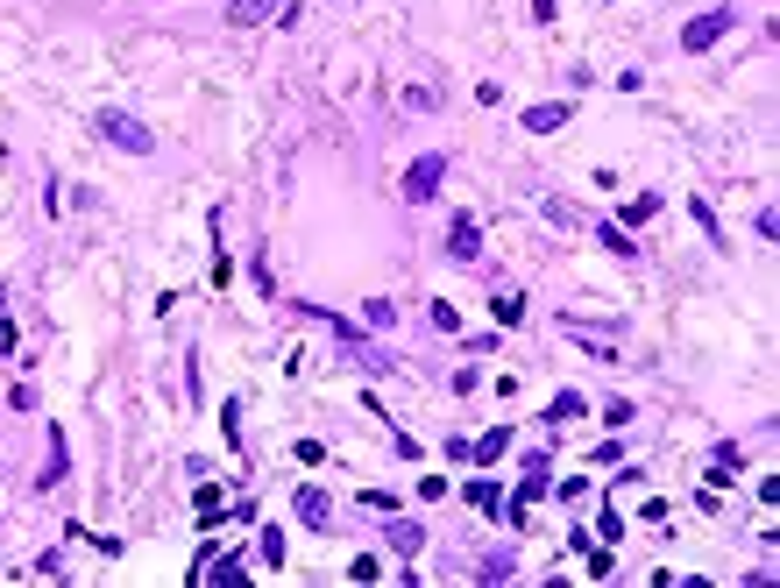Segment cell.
Segmentation results:
<instances>
[{
	"label": "cell",
	"mask_w": 780,
	"mask_h": 588,
	"mask_svg": "<svg viewBox=\"0 0 780 588\" xmlns=\"http://www.w3.org/2000/svg\"><path fill=\"white\" fill-rule=\"evenodd\" d=\"M362 326L369 333H390V326H398V298H369L362 305Z\"/></svg>",
	"instance_id": "12"
},
{
	"label": "cell",
	"mask_w": 780,
	"mask_h": 588,
	"mask_svg": "<svg viewBox=\"0 0 780 588\" xmlns=\"http://www.w3.org/2000/svg\"><path fill=\"white\" fill-rule=\"evenodd\" d=\"M348 581H383V560H369V553H362V560L348 567Z\"/></svg>",
	"instance_id": "30"
},
{
	"label": "cell",
	"mask_w": 780,
	"mask_h": 588,
	"mask_svg": "<svg viewBox=\"0 0 780 588\" xmlns=\"http://www.w3.org/2000/svg\"><path fill=\"white\" fill-rule=\"evenodd\" d=\"M461 496H468V503H476V511H483V518H497V496H504V489H497V482H468Z\"/></svg>",
	"instance_id": "21"
},
{
	"label": "cell",
	"mask_w": 780,
	"mask_h": 588,
	"mask_svg": "<svg viewBox=\"0 0 780 588\" xmlns=\"http://www.w3.org/2000/svg\"><path fill=\"white\" fill-rule=\"evenodd\" d=\"M589 574H596V581H610V574H617V560H610V546H596V553H589Z\"/></svg>",
	"instance_id": "29"
},
{
	"label": "cell",
	"mask_w": 780,
	"mask_h": 588,
	"mask_svg": "<svg viewBox=\"0 0 780 588\" xmlns=\"http://www.w3.org/2000/svg\"><path fill=\"white\" fill-rule=\"evenodd\" d=\"M100 142H114L121 156H156V128L135 121L128 107H107V114H100Z\"/></svg>",
	"instance_id": "2"
},
{
	"label": "cell",
	"mask_w": 780,
	"mask_h": 588,
	"mask_svg": "<svg viewBox=\"0 0 780 588\" xmlns=\"http://www.w3.org/2000/svg\"><path fill=\"white\" fill-rule=\"evenodd\" d=\"M589 227H596V241L610 248V256H624V263H632V256H639V241H632V234H624V227H603V220H589Z\"/></svg>",
	"instance_id": "13"
},
{
	"label": "cell",
	"mask_w": 780,
	"mask_h": 588,
	"mask_svg": "<svg viewBox=\"0 0 780 588\" xmlns=\"http://www.w3.org/2000/svg\"><path fill=\"white\" fill-rule=\"evenodd\" d=\"M490 312H497V326H518L525 319V298L518 291H490Z\"/></svg>",
	"instance_id": "16"
},
{
	"label": "cell",
	"mask_w": 780,
	"mask_h": 588,
	"mask_svg": "<svg viewBox=\"0 0 780 588\" xmlns=\"http://www.w3.org/2000/svg\"><path fill=\"white\" fill-rule=\"evenodd\" d=\"M688 220H695V227H702V234H710V241H717V248H731V234H724V227H717V213H710V199H688Z\"/></svg>",
	"instance_id": "15"
},
{
	"label": "cell",
	"mask_w": 780,
	"mask_h": 588,
	"mask_svg": "<svg viewBox=\"0 0 780 588\" xmlns=\"http://www.w3.org/2000/svg\"><path fill=\"white\" fill-rule=\"evenodd\" d=\"M539 213L554 220V227H589V213H582V206H568V199H554V192L539 199Z\"/></svg>",
	"instance_id": "11"
},
{
	"label": "cell",
	"mask_w": 780,
	"mask_h": 588,
	"mask_svg": "<svg viewBox=\"0 0 780 588\" xmlns=\"http://www.w3.org/2000/svg\"><path fill=\"white\" fill-rule=\"evenodd\" d=\"M0 312H8V291H0Z\"/></svg>",
	"instance_id": "33"
},
{
	"label": "cell",
	"mask_w": 780,
	"mask_h": 588,
	"mask_svg": "<svg viewBox=\"0 0 780 588\" xmlns=\"http://www.w3.org/2000/svg\"><path fill=\"white\" fill-rule=\"evenodd\" d=\"M291 0H227V29H263V22H284Z\"/></svg>",
	"instance_id": "7"
},
{
	"label": "cell",
	"mask_w": 780,
	"mask_h": 588,
	"mask_svg": "<svg viewBox=\"0 0 780 588\" xmlns=\"http://www.w3.org/2000/svg\"><path fill=\"white\" fill-rule=\"evenodd\" d=\"M220 518H227V511H220V489H213V482H206V475H199V525H206V532H213V525H220Z\"/></svg>",
	"instance_id": "18"
},
{
	"label": "cell",
	"mask_w": 780,
	"mask_h": 588,
	"mask_svg": "<svg viewBox=\"0 0 780 588\" xmlns=\"http://www.w3.org/2000/svg\"><path fill=\"white\" fill-rule=\"evenodd\" d=\"M596 539L617 546V539H624V511H603V518H596Z\"/></svg>",
	"instance_id": "27"
},
{
	"label": "cell",
	"mask_w": 780,
	"mask_h": 588,
	"mask_svg": "<svg viewBox=\"0 0 780 588\" xmlns=\"http://www.w3.org/2000/svg\"><path fill=\"white\" fill-rule=\"evenodd\" d=\"M511 574H518V560H511V553H490V560L476 567V581H511Z\"/></svg>",
	"instance_id": "25"
},
{
	"label": "cell",
	"mask_w": 780,
	"mask_h": 588,
	"mask_svg": "<svg viewBox=\"0 0 780 588\" xmlns=\"http://www.w3.org/2000/svg\"><path fill=\"white\" fill-rule=\"evenodd\" d=\"M632 411H639L632 397H610V404H603V426H632Z\"/></svg>",
	"instance_id": "26"
},
{
	"label": "cell",
	"mask_w": 780,
	"mask_h": 588,
	"mask_svg": "<svg viewBox=\"0 0 780 588\" xmlns=\"http://www.w3.org/2000/svg\"><path fill=\"white\" fill-rule=\"evenodd\" d=\"M433 326H440V333H461V312H454V305L440 298V305H433Z\"/></svg>",
	"instance_id": "28"
},
{
	"label": "cell",
	"mask_w": 780,
	"mask_h": 588,
	"mask_svg": "<svg viewBox=\"0 0 780 588\" xmlns=\"http://www.w3.org/2000/svg\"><path fill=\"white\" fill-rule=\"evenodd\" d=\"M291 461H298V468H327L334 454H327L320 440H291Z\"/></svg>",
	"instance_id": "23"
},
{
	"label": "cell",
	"mask_w": 780,
	"mask_h": 588,
	"mask_svg": "<svg viewBox=\"0 0 780 588\" xmlns=\"http://www.w3.org/2000/svg\"><path fill=\"white\" fill-rule=\"evenodd\" d=\"M554 15H561V0H532V22H539V29L554 22Z\"/></svg>",
	"instance_id": "31"
},
{
	"label": "cell",
	"mask_w": 780,
	"mask_h": 588,
	"mask_svg": "<svg viewBox=\"0 0 780 588\" xmlns=\"http://www.w3.org/2000/svg\"><path fill=\"white\" fill-rule=\"evenodd\" d=\"M305 312H312V319H320V326L334 333V348H341V362H355L362 376H390V369H398V355H390V348H376L369 333H362V326H348L341 312H327V305H305Z\"/></svg>",
	"instance_id": "1"
},
{
	"label": "cell",
	"mask_w": 780,
	"mask_h": 588,
	"mask_svg": "<svg viewBox=\"0 0 780 588\" xmlns=\"http://www.w3.org/2000/svg\"><path fill=\"white\" fill-rule=\"evenodd\" d=\"M0 355H15V326L8 319H0Z\"/></svg>",
	"instance_id": "32"
},
{
	"label": "cell",
	"mask_w": 780,
	"mask_h": 588,
	"mask_svg": "<svg viewBox=\"0 0 780 588\" xmlns=\"http://www.w3.org/2000/svg\"><path fill=\"white\" fill-rule=\"evenodd\" d=\"M511 454V426H490L483 440H468V468H497Z\"/></svg>",
	"instance_id": "10"
},
{
	"label": "cell",
	"mask_w": 780,
	"mask_h": 588,
	"mask_svg": "<svg viewBox=\"0 0 780 588\" xmlns=\"http://www.w3.org/2000/svg\"><path fill=\"white\" fill-rule=\"evenodd\" d=\"M220 426H227V454H242V397H227V411H220Z\"/></svg>",
	"instance_id": "22"
},
{
	"label": "cell",
	"mask_w": 780,
	"mask_h": 588,
	"mask_svg": "<svg viewBox=\"0 0 780 588\" xmlns=\"http://www.w3.org/2000/svg\"><path fill=\"white\" fill-rule=\"evenodd\" d=\"M447 256H454V263H483V220H476V213H454V227H447Z\"/></svg>",
	"instance_id": "5"
},
{
	"label": "cell",
	"mask_w": 780,
	"mask_h": 588,
	"mask_svg": "<svg viewBox=\"0 0 780 588\" xmlns=\"http://www.w3.org/2000/svg\"><path fill=\"white\" fill-rule=\"evenodd\" d=\"M291 511H298V525H312V532H327V525H334V496H327L320 482H305V489L291 496Z\"/></svg>",
	"instance_id": "6"
},
{
	"label": "cell",
	"mask_w": 780,
	"mask_h": 588,
	"mask_svg": "<svg viewBox=\"0 0 780 588\" xmlns=\"http://www.w3.org/2000/svg\"><path fill=\"white\" fill-rule=\"evenodd\" d=\"M731 29H738V0H724V8H710V15H695V22L681 29V50H688V57H702V50H717Z\"/></svg>",
	"instance_id": "3"
},
{
	"label": "cell",
	"mask_w": 780,
	"mask_h": 588,
	"mask_svg": "<svg viewBox=\"0 0 780 588\" xmlns=\"http://www.w3.org/2000/svg\"><path fill=\"white\" fill-rule=\"evenodd\" d=\"M398 107H405V114H433V107H440V93H433V86H405V93H398Z\"/></svg>",
	"instance_id": "19"
},
{
	"label": "cell",
	"mask_w": 780,
	"mask_h": 588,
	"mask_svg": "<svg viewBox=\"0 0 780 588\" xmlns=\"http://www.w3.org/2000/svg\"><path fill=\"white\" fill-rule=\"evenodd\" d=\"M71 475V454H64V440H50V461H43V489H57Z\"/></svg>",
	"instance_id": "20"
},
{
	"label": "cell",
	"mask_w": 780,
	"mask_h": 588,
	"mask_svg": "<svg viewBox=\"0 0 780 588\" xmlns=\"http://www.w3.org/2000/svg\"><path fill=\"white\" fill-rule=\"evenodd\" d=\"M440 185H447V156L426 149V156H412V171H405L398 199H405V206H426V199H440Z\"/></svg>",
	"instance_id": "4"
},
{
	"label": "cell",
	"mask_w": 780,
	"mask_h": 588,
	"mask_svg": "<svg viewBox=\"0 0 780 588\" xmlns=\"http://www.w3.org/2000/svg\"><path fill=\"white\" fill-rule=\"evenodd\" d=\"M383 539H390V553H398V560H419V546H426V532L412 518H398V511L383 518Z\"/></svg>",
	"instance_id": "9"
},
{
	"label": "cell",
	"mask_w": 780,
	"mask_h": 588,
	"mask_svg": "<svg viewBox=\"0 0 780 588\" xmlns=\"http://www.w3.org/2000/svg\"><path fill=\"white\" fill-rule=\"evenodd\" d=\"M589 404H582V390H561L554 404H546V426H568V418H582Z\"/></svg>",
	"instance_id": "14"
},
{
	"label": "cell",
	"mask_w": 780,
	"mask_h": 588,
	"mask_svg": "<svg viewBox=\"0 0 780 588\" xmlns=\"http://www.w3.org/2000/svg\"><path fill=\"white\" fill-rule=\"evenodd\" d=\"M568 114H575L568 100H539V107H525V114H518V128H525V135H561V128H568Z\"/></svg>",
	"instance_id": "8"
},
{
	"label": "cell",
	"mask_w": 780,
	"mask_h": 588,
	"mask_svg": "<svg viewBox=\"0 0 780 588\" xmlns=\"http://www.w3.org/2000/svg\"><path fill=\"white\" fill-rule=\"evenodd\" d=\"M256 553H263V567H284V525H263V546Z\"/></svg>",
	"instance_id": "24"
},
{
	"label": "cell",
	"mask_w": 780,
	"mask_h": 588,
	"mask_svg": "<svg viewBox=\"0 0 780 588\" xmlns=\"http://www.w3.org/2000/svg\"><path fill=\"white\" fill-rule=\"evenodd\" d=\"M660 206H667V199H660V192H639V199H632V206H624V220H617V227H639V220H653V213H660Z\"/></svg>",
	"instance_id": "17"
}]
</instances>
